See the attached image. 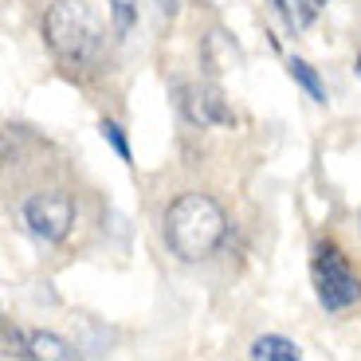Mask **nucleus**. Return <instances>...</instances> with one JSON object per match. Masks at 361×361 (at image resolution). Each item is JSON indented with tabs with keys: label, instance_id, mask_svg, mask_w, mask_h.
<instances>
[{
	"label": "nucleus",
	"instance_id": "39448f33",
	"mask_svg": "<svg viewBox=\"0 0 361 361\" xmlns=\"http://www.w3.org/2000/svg\"><path fill=\"white\" fill-rule=\"evenodd\" d=\"M177 94V110L189 126H232V110H228L224 94L208 82H177L173 87Z\"/></svg>",
	"mask_w": 361,
	"mask_h": 361
},
{
	"label": "nucleus",
	"instance_id": "f8f14e48",
	"mask_svg": "<svg viewBox=\"0 0 361 361\" xmlns=\"http://www.w3.org/2000/svg\"><path fill=\"white\" fill-rule=\"evenodd\" d=\"M99 130H102V137L114 145V154L122 157V161H130V145H126V134H122V126H118V122H102Z\"/></svg>",
	"mask_w": 361,
	"mask_h": 361
},
{
	"label": "nucleus",
	"instance_id": "7ed1b4c3",
	"mask_svg": "<svg viewBox=\"0 0 361 361\" xmlns=\"http://www.w3.org/2000/svg\"><path fill=\"white\" fill-rule=\"evenodd\" d=\"M310 275H314L318 302L326 310H345L361 298V279L353 275L350 259L334 244H318L310 255Z\"/></svg>",
	"mask_w": 361,
	"mask_h": 361
},
{
	"label": "nucleus",
	"instance_id": "ddd939ff",
	"mask_svg": "<svg viewBox=\"0 0 361 361\" xmlns=\"http://www.w3.org/2000/svg\"><path fill=\"white\" fill-rule=\"evenodd\" d=\"M157 4H161L165 16H173V12H177V0H157Z\"/></svg>",
	"mask_w": 361,
	"mask_h": 361
},
{
	"label": "nucleus",
	"instance_id": "9b49d317",
	"mask_svg": "<svg viewBox=\"0 0 361 361\" xmlns=\"http://www.w3.org/2000/svg\"><path fill=\"white\" fill-rule=\"evenodd\" d=\"M0 345H4V350H0L4 357H32V345H27V338L20 334L12 322L0 326Z\"/></svg>",
	"mask_w": 361,
	"mask_h": 361
},
{
	"label": "nucleus",
	"instance_id": "1a4fd4ad",
	"mask_svg": "<svg viewBox=\"0 0 361 361\" xmlns=\"http://www.w3.org/2000/svg\"><path fill=\"white\" fill-rule=\"evenodd\" d=\"M290 79H295L298 82V87H302V90H307V94H310V99H314V102H326V87H322V82H318V75H314V67H310L307 63V59H290Z\"/></svg>",
	"mask_w": 361,
	"mask_h": 361
},
{
	"label": "nucleus",
	"instance_id": "6e6552de",
	"mask_svg": "<svg viewBox=\"0 0 361 361\" xmlns=\"http://www.w3.org/2000/svg\"><path fill=\"white\" fill-rule=\"evenodd\" d=\"M27 345H32V357H47V361H71L75 350L55 334H27Z\"/></svg>",
	"mask_w": 361,
	"mask_h": 361
},
{
	"label": "nucleus",
	"instance_id": "20e7f679",
	"mask_svg": "<svg viewBox=\"0 0 361 361\" xmlns=\"http://www.w3.org/2000/svg\"><path fill=\"white\" fill-rule=\"evenodd\" d=\"M24 224L44 244H63L75 224V200L63 189H44L24 200Z\"/></svg>",
	"mask_w": 361,
	"mask_h": 361
},
{
	"label": "nucleus",
	"instance_id": "4468645a",
	"mask_svg": "<svg viewBox=\"0 0 361 361\" xmlns=\"http://www.w3.org/2000/svg\"><path fill=\"white\" fill-rule=\"evenodd\" d=\"M357 75H361V55H357Z\"/></svg>",
	"mask_w": 361,
	"mask_h": 361
},
{
	"label": "nucleus",
	"instance_id": "423d86ee",
	"mask_svg": "<svg viewBox=\"0 0 361 361\" xmlns=\"http://www.w3.org/2000/svg\"><path fill=\"white\" fill-rule=\"evenodd\" d=\"M200 55H204V67L212 75H220V71H232V67H240V47L228 39V32H208L204 36V47H200Z\"/></svg>",
	"mask_w": 361,
	"mask_h": 361
},
{
	"label": "nucleus",
	"instance_id": "f257e3e1",
	"mask_svg": "<svg viewBox=\"0 0 361 361\" xmlns=\"http://www.w3.org/2000/svg\"><path fill=\"white\" fill-rule=\"evenodd\" d=\"M228 235V216L224 208L204 192H185L169 204L165 212V244L177 259L200 263L224 244Z\"/></svg>",
	"mask_w": 361,
	"mask_h": 361
},
{
	"label": "nucleus",
	"instance_id": "f03ea898",
	"mask_svg": "<svg viewBox=\"0 0 361 361\" xmlns=\"http://www.w3.org/2000/svg\"><path fill=\"white\" fill-rule=\"evenodd\" d=\"M44 39L51 55L67 67H87L99 59L106 24L87 0H55L44 12Z\"/></svg>",
	"mask_w": 361,
	"mask_h": 361
},
{
	"label": "nucleus",
	"instance_id": "0eeeda50",
	"mask_svg": "<svg viewBox=\"0 0 361 361\" xmlns=\"http://www.w3.org/2000/svg\"><path fill=\"white\" fill-rule=\"evenodd\" d=\"M247 357H255V361H298L302 350H298L295 342H287V338L267 334V338H255L252 350H247Z\"/></svg>",
	"mask_w": 361,
	"mask_h": 361
},
{
	"label": "nucleus",
	"instance_id": "9d476101",
	"mask_svg": "<svg viewBox=\"0 0 361 361\" xmlns=\"http://www.w3.org/2000/svg\"><path fill=\"white\" fill-rule=\"evenodd\" d=\"M110 16H114V36H130L137 24V4L134 0H106Z\"/></svg>",
	"mask_w": 361,
	"mask_h": 361
}]
</instances>
